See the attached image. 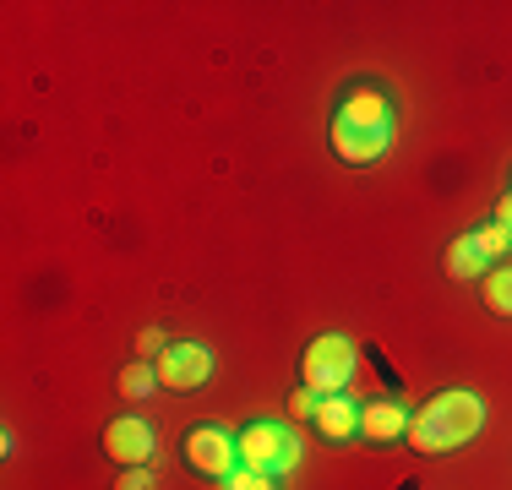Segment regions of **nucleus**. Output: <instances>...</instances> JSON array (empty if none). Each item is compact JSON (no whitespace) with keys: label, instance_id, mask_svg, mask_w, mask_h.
<instances>
[{"label":"nucleus","instance_id":"nucleus-16","mask_svg":"<svg viewBox=\"0 0 512 490\" xmlns=\"http://www.w3.org/2000/svg\"><path fill=\"white\" fill-rule=\"evenodd\" d=\"M115 490H153V474H148V469H126V474L115 480Z\"/></svg>","mask_w":512,"mask_h":490},{"label":"nucleus","instance_id":"nucleus-8","mask_svg":"<svg viewBox=\"0 0 512 490\" xmlns=\"http://www.w3.org/2000/svg\"><path fill=\"white\" fill-rule=\"evenodd\" d=\"M316 431L327 441H349L360 431V409L355 398H344V392H327V398H316Z\"/></svg>","mask_w":512,"mask_h":490},{"label":"nucleus","instance_id":"nucleus-12","mask_svg":"<svg viewBox=\"0 0 512 490\" xmlns=\"http://www.w3.org/2000/svg\"><path fill=\"white\" fill-rule=\"evenodd\" d=\"M153 387H158V371L148 360H131L126 371H120V392H126V398H148Z\"/></svg>","mask_w":512,"mask_h":490},{"label":"nucleus","instance_id":"nucleus-18","mask_svg":"<svg viewBox=\"0 0 512 490\" xmlns=\"http://www.w3.org/2000/svg\"><path fill=\"white\" fill-rule=\"evenodd\" d=\"M496 224H502L507 235H512V196H502V202H496Z\"/></svg>","mask_w":512,"mask_h":490},{"label":"nucleus","instance_id":"nucleus-13","mask_svg":"<svg viewBox=\"0 0 512 490\" xmlns=\"http://www.w3.org/2000/svg\"><path fill=\"white\" fill-rule=\"evenodd\" d=\"M469 240H474V251H480L485 262H502V256H507V245H512V235H507L502 224H485V229H474Z\"/></svg>","mask_w":512,"mask_h":490},{"label":"nucleus","instance_id":"nucleus-7","mask_svg":"<svg viewBox=\"0 0 512 490\" xmlns=\"http://www.w3.org/2000/svg\"><path fill=\"white\" fill-rule=\"evenodd\" d=\"M104 452L120 463V469H148L153 458V431L142 420H131V414H120V420L104 425Z\"/></svg>","mask_w":512,"mask_h":490},{"label":"nucleus","instance_id":"nucleus-4","mask_svg":"<svg viewBox=\"0 0 512 490\" xmlns=\"http://www.w3.org/2000/svg\"><path fill=\"white\" fill-rule=\"evenodd\" d=\"M355 376V349H349L338 333L316 338L306 349V387L316 398H327V392H344V382Z\"/></svg>","mask_w":512,"mask_h":490},{"label":"nucleus","instance_id":"nucleus-17","mask_svg":"<svg viewBox=\"0 0 512 490\" xmlns=\"http://www.w3.org/2000/svg\"><path fill=\"white\" fill-rule=\"evenodd\" d=\"M158 349H169V343H164V333H158V327H148V333L137 338V354H142V360H153Z\"/></svg>","mask_w":512,"mask_h":490},{"label":"nucleus","instance_id":"nucleus-14","mask_svg":"<svg viewBox=\"0 0 512 490\" xmlns=\"http://www.w3.org/2000/svg\"><path fill=\"white\" fill-rule=\"evenodd\" d=\"M224 490H278L273 485V474H256V469H235L224 480Z\"/></svg>","mask_w":512,"mask_h":490},{"label":"nucleus","instance_id":"nucleus-3","mask_svg":"<svg viewBox=\"0 0 512 490\" xmlns=\"http://www.w3.org/2000/svg\"><path fill=\"white\" fill-rule=\"evenodd\" d=\"M240 469H256V474H289L300 463V441L284 431V425H246V431H240Z\"/></svg>","mask_w":512,"mask_h":490},{"label":"nucleus","instance_id":"nucleus-5","mask_svg":"<svg viewBox=\"0 0 512 490\" xmlns=\"http://www.w3.org/2000/svg\"><path fill=\"white\" fill-rule=\"evenodd\" d=\"M153 371H158V387L197 392L207 376H213V354H207L202 343H169L164 360H153Z\"/></svg>","mask_w":512,"mask_h":490},{"label":"nucleus","instance_id":"nucleus-9","mask_svg":"<svg viewBox=\"0 0 512 490\" xmlns=\"http://www.w3.org/2000/svg\"><path fill=\"white\" fill-rule=\"evenodd\" d=\"M409 431V414H404V403H393V398H376V403H365L360 409V436L365 441H393V436H404Z\"/></svg>","mask_w":512,"mask_h":490},{"label":"nucleus","instance_id":"nucleus-10","mask_svg":"<svg viewBox=\"0 0 512 490\" xmlns=\"http://www.w3.org/2000/svg\"><path fill=\"white\" fill-rule=\"evenodd\" d=\"M485 267H491V262H485V256L474 251V240H469V235L447 245V278H458V284H469L474 273H485Z\"/></svg>","mask_w":512,"mask_h":490},{"label":"nucleus","instance_id":"nucleus-2","mask_svg":"<svg viewBox=\"0 0 512 490\" xmlns=\"http://www.w3.org/2000/svg\"><path fill=\"white\" fill-rule=\"evenodd\" d=\"M387 147H393V109H387V98L371 88L349 93L333 120V153L344 164H376Z\"/></svg>","mask_w":512,"mask_h":490},{"label":"nucleus","instance_id":"nucleus-6","mask_svg":"<svg viewBox=\"0 0 512 490\" xmlns=\"http://www.w3.org/2000/svg\"><path fill=\"white\" fill-rule=\"evenodd\" d=\"M186 463L197 474H207V480H229L235 463H240V447L218 431V425H197V431L186 436Z\"/></svg>","mask_w":512,"mask_h":490},{"label":"nucleus","instance_id":"nucleus-1","mask_svg":"<svg viewBox=\"0 0 512 490\" xmlns=\"http://www.w3.org/2000/svg\"><path fill=\"white\" fill-rule=\"evenodd\" d=\"M485 425V403L474 392H436L420 414H409V447L420 458H442V452H458L480 436Z\"/></svg>","mask_w":512,"mask_h":490},{"label":"nucleus","instance_id":"nucleus-15","mask_svg":"<svg viewBox=\"0 0 512 490\" xmlns=\"http://www.w3.org/2000/svg\"><path fill=\"white\" fill-rule=\"evenodd\" d=\"M289 409H295V420H316V392L300 387L295 398H289Z\"/></svg>","mask_w":512,"mask_h":490},{"label":"nucleus","instance_id":"nucleus-11","mask_svg":"<svg viewBox=\"0 0 512 490\" xmlns=\"http://www.w3.org/2000/svg\"><path fill=\"white\" fill-rule=\"evenodd\" d=\"M480 300H485V311H496V316H512V267H491V273H485V284H480Z\"/></svg>","mask_w":512,"mask_h":490}]
</instances>
